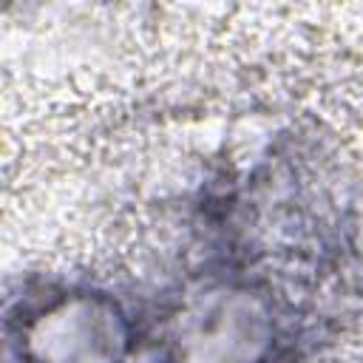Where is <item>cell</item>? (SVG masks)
Returning a JSON list of instances; mask_svg holds the SVG:
<instances>
[{
    "mask_svg": "<svg viewBox=\"0 0 363 363\" xmlns=\"http://www.w3.org/2000/svg\"><path fill=\"white\" fill-rule=\"evenodd\" d=\"M119 343L116 318L82 298L43 315L31 332V352L40 363H113Z\"/></svg>",
    "mask_w": 363,
    "mask_h": 363,
    "instance_id": "obj_1",
    "label": "cell"
}]
</instances>
